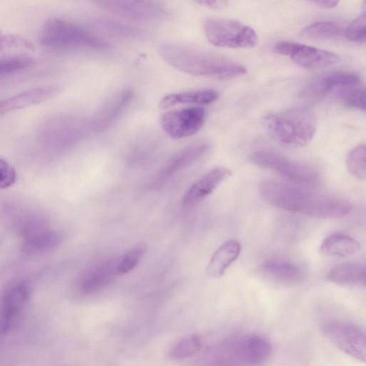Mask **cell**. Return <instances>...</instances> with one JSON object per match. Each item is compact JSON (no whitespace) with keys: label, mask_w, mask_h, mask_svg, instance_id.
<instances>
[{"label":"cell","mask_w":366,"mask_h":366,"mask_svg":"<svg viewBox=\"0 0 366 366\" xmlns=\"http://www.w3.org/2000/svg\"><path fill=\"white\" fill-rule=\"evenodd\" d=\"M134 99V92L124 89L108 97L88 120L89 131L101 132L110 127L127 109Z\"/></svg>","instance_id":"obj_12"},{"label":"cell","mask_w":366,"mask_h":366,"mask_svg":"<svg viewBox=\"0 0 366 366\" xmlns=\"http://www.w3.org/2000/svg\"><path fill=\"white\" fill-rule=\"evenodd\" d=\"M320 252L327 256L347 257L356 254L360 243L348 234L336 232L327 236L322 242Z\"/></svg>","instance_id":"obj_23"},{"label":"cell","mask_w":366,"mask_h":366,"mask_svg":"<svg viewBox=\"0 0 366 366\" xmlns=\"http://www.w3.org/2000/svg\"><path fill=\"white\" fill-rule=\"evenodd\" d=\"M233 355L242 362L260 365L270 357L272 347L269 341L259 335H249L237 339L232 345Z\"/></svg>","instance_id":"obj_13"},{"label":"cell","mask_w":366,"mask_h":366,"mask_svg":"<svg viewBox=\"0 0 366 366\" xmlns=\"http://www.w3.org/2000/svg\"><path fill=\"white\" fill-rule=\"evenodd\" d=\"M203 30L208 41L218 47L251 48L258 39L252 27L230 19L208 18L203 23Z\"/></svg>","instance_id":"obj_5"},{"label":"cell","mask_w":366,"mask_h":366,"mask_svg":"<svg viewBox=\"0 0 366 366\" xmlns=\"http://www.w3.org/2000/svg\"><path fill=\"white\" fill-rule=\"evenodd\" d=\"M333 94L348 107L365 110V88L361 80L342 87Z\"/></svg>","instance_id":"obj_28"},{"label":"cell","mask_w":366,"mask_h":366,"mask_svg":"<svg viewBox=\"0 0 366 366\" xmlns=\"http://www.w3.org/2000/svg\"><path fill=\"white\" fill-rule=\"evenodd\" d=\"M348 172L354 177L365 180L366 177L365 146L359 144L353 148L346 157Z\"/></svg>","instance_id":"obj_29"},{"label":"cell","mask_w":366,"mask_h":366,"mask_svg":"<svg viewBox=\"0 0 366 366\" xmlns=\"http://www.w3.org/2000/svg\"><path fill=\"white\" fill-rule=\"evenodd\" d=\"M117 264L118 262L114 260L107 261L89 271L81 280V291L90 294L105 287L117 274Z\"/></svg>","instance_id":"obj_20"},{"label":"cell","mask_w":366,"mask_h":366,"mask_svg":"<svg viewBox=\"0 0 366 366\" xmlns=\"http://www.w3.org/2000/svg\"><path fill=\"white\" fill-rule=\"evenodd\" d=\"M231 174V171L225 167L212 169L186 192L182 199L183 205L185 207L195 206L212 194Z\"/></svg>","instance_id":"obj_14"},{"label":"cell","mask_w":366,"mask_h":366,"mask_svg":"<svg viewBox=\"0 0 366 366\" xmlns=\"http://www.w3.org/2000/svg\"><path fill=\"white\" fill-rule=\"evenodd\" d=\"M326 279L340 286L365 285V267L357 262L342 263L330 268L326 274Z\"/></svg>","instance_id":"obj_17"},{"label":"cell","mask_w":366,"mask_h":366,"mask_svg":"<svg viewBox=\"0 0 366 366\" xmlns=\"http://www.w3.org/2000/svg\"><path fill=\"white\" fill-rule=\"evenodd\" d=\"M92 23L97 30L115 36L138 38L144 34L137 28L107 18L95 19Z\"/></svg>","instance_id":"obj_27"},{"label":"cell","mask_w":366,"mask_h":366,"mask_svg":"<svg viewBox=\"0 0 366 366\" xmlns=\"http://www.w3.org/2000/svg\"><path fill=\"white\" fill-rule=\"evenodd\" d=\"M16 180L14 167L4 159H0V189L11 186Z\"/></svg>","instance_id":"obj_34"},{"label":"cell","mask_w":366,"mask_h":366,"mask_svg":"<svg viewBox=\"0 0 366 366\" xmlns=\"http://www.w3.org/2000/svg\"><path fill=\"white\" fill-rule=\"evenodd\" d=\"M205 117L206 112L202 107L193 106L163 113L159 123L168 136L180 139L195 134L203 126Z\"/></svg>","instance_id":"obj_9"},{"label":"cell","mask_w":366,"mask_h":366,"mask_svg":"<svg viewBox=\"0 0 366 366\" xmlns=\"http://www.w3.org/2000/svg\"><path fill=\"white\" fill-rule=\"evenodd\" d=\"M195 3L209 8L217 9L222 7L226 2L221 1L203 0L195 1Z\"/></svg>","instance_id":"obj_35"},{"label":"cell","mask_w":366,"mask_h":366,"mask_svg":"<svg viewBox=\"0 0 366 366\" xmlns=\"http://www.w3.org/2000/svg\"><path fill=\"white\" fill-rule=\"evenodd\" d=\"M360 80L359 76L350 72H336L317 78L305 85L300 91L304 98H316L334 94L337 89Z\"/></svg>","instance_id":"obj_16"},{"label":"cell","mask_w":366,"mask_h":366,"mask_svg":"<svg viewBox=\"0 0 366 366\" xmlns=\"http://www.w3.org/2000/svg\"><path fill=\"white\" fill-rule=\"evenodd\" d=\"M146 251L144 244H139L129 249L118 262L117 274H126L132 271L139 263Z\"/></svg>","instance_id":"obj_32"},{"label":"cell","mask_w":366,"mask_h":366,"mask_svg":"<svg viewBox=\"0 0 366 366\" xmlns=\"http://www.w3.org/2000/svg\"><path fill=\"white\" fill-rule=\"evenodd\" d=\"M249 158L254 164L272 170L294 183L312 184L319 179V174L313 167L271 151L258 150L253 152Z\"/></svg>","instance_id":"obj_6"},{"label":"cell","mask_w":366,"mask_h":366,"mask_svg":"<svg viewBox=\"0 0 366 366\" xmlns=\"http://www.w3.org/2000/svg\"><path fill=\"white\" fill-rule=\"evenodd\" d=\"M241 245L236 240H229L222 244L216 250L207 267V275L216 278L223 275L239 257Z\"/></svg>","instance_id":"obj_21"},{"label":"cell","mask_w":366,"mask_h":366,"mask_svg":"<svg viewBox=\"0 0 366 366\" xmlns=\"http://www.w3.org/2000/svg\"><path fill=\"white\" fill-rule=\"evenodd\" d=\"M262 272L272 280L283 284H296L303 277L302 269L285 260L269 259L261 266Z\"/></svg>","instance_id":"obj_22"},{"label":"cell","mask_w":366,"mask_h":366,"mask_svg":"<svg viewBox=\"0 0 366 366\" xmlns=\"http://www.w3.org/2000/svg\"><path fill=\"white\" fill-rule=\"evenodd\" d=\"M274 49L306 69L328 67L337 64L340 60L337 54L330 51L293 41H280L275 44Z\"/></svg>","instance_id":"obj_11"},{"label":"cell","mask_w":366,"mask_h":366,"mask_svg":"<svg viewBox=\"0 0 366 366\" xmlns=\"http://www.w3.org/2000/svg\"><path fill=\"white\" fill-rule=\"evenodd\" d=\"M259 192L267 202L275 207L315 218H340L352 211L350 203L344 199L314 194L282 182L263 181Z\"/></svg>","instance_id":"obj_1"},{"label":"cell","mask_w":366,"mask_h":366,"mask_svg":"<svg viewBox=\"0 0 366 366\" xmlns=\"http://www.w3.org/2000/svg\"><path fill=\"white\" fill-rule=\"evenodd\" d=\"M325 337L337 348L360 362H365V333L360 327L349 322L335 321L323 329Z\"/></svg>","instance_id":"obj_10"},{"label":"cell","mask_w":366,"mask_h":366,"mask_svg":"<svg viewBox=\"0 0 366 366\" xmlns=\"http://www.w3.org/2000/svg\"><path fill=\"white\" fill-rule=\"evenodd\" d=\"M31 287L24 281L9 285L0 297V337L16 327L31 296Z\"/></svg>","instance_id":"obj_8"},{"label":"cell","mask_w":366,"mask_h":366,"mask_svg":"<svg viewBox=\"0 0 366 366\" xmlns=\"http://www.w3.org/2000/svg\"><path fill=\"white\" fill-rule=\"evenodd\" d=\"M94 4L102 10L133 21L156 22L169 15L167 8L155 1L99 0Z\"/></svg>","instance_id":"obj_7"},{"label":"cell","mask_w":366,"mask_h":366,"mask_svg":"<svg viewBox=\"0 0 366 366\" xmlns=\"http://www.w3.org/2000/svg\"><path fill=\"white\" fill-rule=\"evenodd\" d=\"M365 16L364 11L347 28L345 35L349 41L358 44L365 42Z\"/></svg>","instance_id":"obj_33"},{"label":"cell","mask_w":366,"mask_h":366,"mask_svg":"<svg viewBox=\"0 0 366 366\" xmlns=\"http://www.w3.org/2000/svg\"><path fill=\"white\" fill-rule=\"evenodd\" d=\"M159 52L170 66L192 76L229 80L247 73V69L239 63L219 54L187 46L163 44Z\"/></svg>","instance_id":"obj_2"},{"label":"cell","mask_w":366,"mask_h":366,"mask_svg":"<svg viewBox=\"0 0 366 366\" xmlns=\"http://www.w3.org/2000/svg\"><path fill=\"white\" fill-rule=\"evenodd\" d=\"M34 63V59L30 56L0 57V76L22 71Z\"/></svg>","instance_id":"obj_30"},{"label":"cell","mask_w":366,"mask_h":366,"mask_svg":"<svg viewBox=\"0 0 366 366\" xmlns=\"http://www.w3.org/2000/svg\"><path fill=\"white\" fill-rule=\"evenodd\" d=\"M312 3L322 9H332L337 6V1H315Z\"/></svg>","instance_id":"obj_36"},{"label":"cell","mask_w":366,"mask_h":366,"mask_svg":"<svg viewBox=\"0 0 366 366\" xmlns=\"http://www.w3.org/2000/svg\"><path fill=\"white\" fill-rule=\"evenodd\" d=\"M207 142H197L176 153L167 163L161 177H168L204 157L209 150Z\"/></svg>","instance_id":"obj_19"},{"label":"cell","mask_w":366,"mask_h":366,"mask_svg":"<svg viewBox=\"0 0 366 366\" xmlns=\"http://www.w3.org/2000/svg\"><path fill=\"white\" fill-rule=\"evenodd\" d=\"M302 36L314 39H333L343 34L342 27L331 21H319L305 26L301 30Z\"/></svg>","instance_id":"obj_26"},{"label":"cell","mask_w":366,"mask_h":366,"mask_svg":"<svg viewBox=\"0 0 366 366\" xmlns=\"http://www.w3.org/2000/svg\"><path fill=\"white\" fill-rule=\"evenodd\" d=\"M219 94L213 89H197L172 93L164 96L159 102V107L167 109L177 105H206L214 102Z\"/></svg>","instance_id":"obj_18"},{"label":"cell","mask_w":366,"mask_h":366,"mask_svg":"<svg viewBox=\"0 0 366 366\" xmlns=\"http://www.w3.org/2000/svg\"><path fill=\"white\" fill-rule=\"evenodd\" d=\"M201 347V341L197 335H190L176 343L170 350L174 359H184L197 352Z\"/></svg>","instance_id":"obj_31"},{"label":"cell","mask_w":366,"mask_h":366,"mask_svg":"<svg viewBox=\"0 0 366 366\" xmlns=\"http://www.w3.org/2000/svg\"><path fill=\"white\" fill-rule=\"evenodd\" d=\"M39 41L53 49L107 50L109 44L81 26L61 19L50 18L43 24Z\"/></svg>","instance_id":"obj_4"},{"label":"cell","mask_w":366,"mask_h":366,"mask_svg":"<svg viewBox=\"0 0 366 366\" xmlns=\"http://www.w3.org/2000/svg\"><path fill=\"white\" fill-rule=\"evenodd\" d=\"M262 126L279 143L287 146L305 147L315 135L317 122L311 109L297 107L264 116Z\"/></svg>","instance_id":"obj_3"},{"label":"cell","mask_w":366,"mask_h":366,"mask_svg":"<svg viewBox=\"0 0 366 366\" xmlns=\"http://www.w3.org/2000/svg\"><path fill=\"white\" fill-rule=\"evenodd\" d=\"M34 50L33 44L18 34H3L0 39V57L29 56Z\"/></svg>","instance_id":"obj_25"},{"label":"cell","mask_w":366,"mask_h":366,"mask_svg":"<svg viewBox=\"0 0 366 366\" xmlns=\"http://www.w3.org/2000/svg\"><path fill=\"white\" fill-rule=\"evenodd\" d=\"M2 36H3V34L1 33V30H0V39H1V38L2 37Z\"/></svg>","instance_id":"obj_37"},{"label":"cell","mask_w":366,"mask_h":366,"mask_svg":"<svg viewBox=\"0 0 366 366\" xmlns=\"http://www.w3.org/2000/svg\"><path fill=\"white\" fill-rule=\"evenodd\" d=\"M54 85L34 87L0 100V115L24 109L51 99L60 93Z\"/></svg>","instance_id":"obj_15"},{"label":"cell","mask_w":366,"mask_h":366,"mask_svg":"<svg viewBox=\"0 0 366 366\" xmlns=\"http://www.w3.org/2000/svg\"><path fill=\"white\" fill-rule=\"evenodd\" d=\"M61 242L60 235L54 231L41 230L32 232L26 238L24 249L30 253L50 251Z\"/></svg>","instance_id":"obj_24"}]
</instances>
